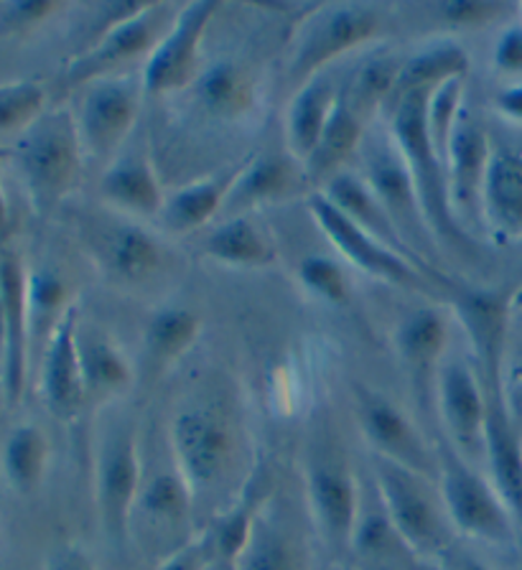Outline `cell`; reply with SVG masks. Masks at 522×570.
Returning a JSON list of instances; mask_svg holds the SVG:
<instances>
[{
	"instance_id": "6da1fadb",
	"label": "cell",
	"mask_w": 522,
	"mask_h": 570,
	"mask_svg": "<svg viewBox=\"0 0 522 570\" xmlns=\"http://www.w3.org/2000/svg\"><path fill=\"white\" fill-rule=\"evenodd\" d=\"M26 194L39 214H49L75 191L82 174L85 146L75 115L57 107L16 138L8 148Z\"/></svg>"
},
{
	"instance_id": "7a4b0ae2",
	"label": "cell",
	"mask_w": 522,
	"mask_h": 570,
	"mask_svg": "<svg viewBox=\"0 0 522 570\" xmlns=\"http://www.w3.org/2000/svg\"><path fill=\"white\" fill-rule=\"evenodd\" d=\"M375 487L387 520L413 558H436L449 550L451 522L444 499L433 492L429 476L375 459Z\"/></svg>"
},
{
	"instance_id": "3957f363",
	"label": "cell",
	"mask_w": 522,
	"mask_h": 570,
	"mask_svg": "<svg viewBox=\"0 0 522 570\" xmlns=\"http://www.w3.org/2000/svg\"><path fill=\"white\" fill-rule=\"evenodd\" d=\"M439 479L451 528L492 546L518 542V522L498 487L486 481L449 441L439 449Z\"/></svg>"
},
{
	"instance_id": "277c9868",
	"label": "cell",
	"mask_w": 522,
	"mask_h": 570,
	"mask_svg": "<svg viewBox=\"0 0 522 570\" xmlns=\"http://www.w3.org/2000/svg\"><path fill=\"white\" fill-rule=\"evenodd\" d=\"M429 95L431 92L415 89V92L397 95L387 105L391 107V136L397 154L403 156L405 166H408L433 235H459L456 219L449 207L446 171L431 146L426 128Z\"/></svg>"
},
{
	"instance_id": "5b68a950",
	"label": "cell",
	"mask_w": 522,
	"mask_h": 570,
	"mask_svg": "<svg viewBox=\"0 0 522 570\" xmlns=\"http://www.w3.org/2000/svg\"><path fill=\"white\" fill-rule=\"evenodd\" d=\"M164 16L166 6L158 3L110 6V16L105 18V29L95 36L90 47L79 51L67 65L65 85H92L97 79L112 77V71L128 65V61L154 51L164 36L158 33Z\"/></svg>"
},
{
	"instance_id": "8992f818",
	"label": "cell",
	"mask_w": 522,
	"mask_h": 570,
	"mask_svg": "<svg viewBox=\"0 0 522 570\" xmlns=\"http://www.w3.org/2000/svg\"><path fill=\"white\" fill-rule=\"evenodd\" d=\"M174 466L194 497L223 481L235 459V428L217 405H191L174 415L168 428Z\"/></svg>"
},
{
	"instance_id": "52a82bcc",
	"label": "cell",
	"mask_w": 522,
	"mask_h": 570,
	"mask_svg": "<svg viewBox=\"0 0 522 570\" xmlns=\"http://www.w3.org/2000/svg\"><path fill=\"white\" fill-rule=\"evenodd\" d=\"M308 212L316 222V227L324 232L326 239L347 257V261L360 267L362 273L373 275L377 281H385L397 288H408L415 293H426L436 298L439 293L433 291L431 275L421 271V263H415L401 249L380 243L377 237L370 235L355 222L344 217V214L326 199L322 191L308 196Z\"/></svg>"
},
{
	"instance_id": "ba28073f",
	"label": "cell",
	"mask_w": 522,
	"mask_h": 570,
	"mask_svg": "<svg viewBox=\"0 0 522 570\" xmlns=\"http://www.w3.org/2000/svg\"><path fill=\"white\" fill-rule=\"evenodd\" d=\"M306 497L314 524L334 556L352 550L362 514L357 479L344 453L318 445L306 461Z\"/></svg>"
},
{
	"instance_id": "9c48e42d",
	"label": "cell",
	"mask_w": 522,
	"mask_h": 570,
	"mask_svg": "<svg viewBox=\"0 0 522 570\" xmlns=\"http://www.w3.org/2000/svg\"><path fill=\"white\" fill-rule=\"evenodd\" d=\"M144 489V461L138 435L130 423H120L102 435L95 466L97 514L108 538L126 540Z\"/></svg>"
},
{
	"instance_id": "30bf717a",
	"label": "cell",
	"mask_w": 522,
	"mask_h": 570,
	"mask_svg": "<svg viewBox=\"0 0 522 570\" xmlns=\"http://www.w3.org/2000/svg\"><path fill=\"white\" fill-rule=\"evenodd\" d=\"M377 31L380 13L373 6H332L308 18L290 59V79L296 89L324 75V69L347 51L373 41Z\"/></svg>"
},
{
	"instance_id": "8fae6325",
	"label": "cell",
	"mask_w": 522,
	"mask_h": 570,
	"mask_svg": "<svg viewBox=\"0 0 522 570\" xmlns=\"http://www.w3.org/2000/svg\"><path fill=\"white\" fill-rule=\"evenodd\" d=\"M215 0H199L181 8L171 18L161 41L148 53L140 87L150 97L179 92L201 77V41H205L211 18L217 13Z\"/></svg>"
},
{
	"instance_id": "7c38bea8",
	"label": "cell",
	"mask_w": 522,
	"mask_h": 570,
	"mask_svg": "<svg viewBox=\"0 0 522 570\" xmlns=\"http://www.w3.org/2000/svg\"><path fill=\"white\" fill-rule=\"evenodd\" d=\"M31 271L23 255L11 245H0V293H3V364L0 392L6 405H19L31 362Z\"/></svg>"
},
{
	"instance_id": "4fadbf2b",
	"label": "cell",
	"mask_w": 522,
	"mask_h": 570,
	"mask_svg": "<svg viewBox=\"0 0 522 570\" xmlns=\"http://www.w3.org/2000/svg\"><path fill=\"white\" fill-rule=\"evenodd\" d=\"M144 87L128 77H105L87 85L75 115L87 154L110 158L126 146L138 125Z\"/></svg>"
},
{
	"instance_id": "5bb4252c",
	"label": "cell",
	"mask_w": 522,
	"mask_h": 570,
	"mask_svg": "<svg viewBox=\"0 0 522 570\" xmlns=\"http://www.w3.org/2000/svg\"><path fill=\"white\" fill-rule=\"evenodd\" d=\"M355 413L377 459L401 463V466L418 471L429 479L433 471L439 474V459L433 461L421 431L391 397L367 385H357Z\"/></svg>"
},
{
	"instance_id": "9a60e30c",
	"label": "cell",
	"mask_w": 522,
	"mask_h": 570,
	"mask_svg": "<svg viewBox=\"0 0 522 570\" xmlns=\"http://www.w3.org/2000/svg\"><path fill=\"white\" fill-rule=\"evenodd\" d=\"M362 178L375 191L377 199L383 202L385 212L391 214L395 229L401 232L411 253L423 263L418 249L426 247L433 229L429 227L426 214H423L408 166H405L403 156L397 154L393 140L385 142V146L383 142H373V148L367 150V171Z\"/></svg>"
},
{
	"instance_id": "2e32d148",
	"label": "cell",
	"mask_w": 522,
	"mask_h": 570,
	"mask_svg": "<svg viewBox=\"0 0 522 570\" xmlns=\"http://www.w3.org/2000/svg\"><path fill=\"white\" fill-rule=\"evenodd\" d=\"M439 410L444 417L449 443L464 459H476L484 453L486 400L482 382L472 364L451 360L441 364L436 377Z\"/></svg>"
},
{
	"instance_id": "e0dca14e",
	"label": "cell",
	"mask_w": 522,
	"mask_h": 570,
	"mask_svg": "<svg viewBox=\"0 0 522 570\" xmlns=\"http://www.w3.org/2000/svg\"><path fill=\"white\" fill-rule=\"evenodd\" d=\"M492 148L480 118L464 110L446 156L449 207L456 222L482 217V186Z\"/></svg>"
},
{
	"instance_id": "ac0fdd59",
	"label": "cell",
	"mask_w": 522,
	"mask_h": 570,
	"mask_svg": "<svg viewBox=\"0 0 522 570\" xmlns=\"http://www.w3.org/2000/svg\"><path fill=\"white\" fill-rule=\"evenodd\" d=\"M77 306H72L59 321L49 344L43 346L41 360V397L49 413L59 421H72V417L85 407L87 387L82 377V364H79L77 352Z\"/></svg>"
},
{
	"instance_id": "d6986e66",
	"label": "cell",
	"mask_w": 522,
	"mask_h": 570,
	"mask_svg": "<svg viewBox=\"0 0 522 570\" xmlns=\"http://www.w3.org/2000/svg\"><path fill=\"white\" fill-rule=\"evenodd\" d=\"M304 184H308V176L290 154L286 158L278 154L245 158L243 171L227 196L225 212H229V217H240L263 204L288 199L304 189Z\"/></svg>"
},
{
	"instance_id": "ffe728a7",
	"label": "cell",
	"mask_w": 522,
	"mask_h": 570,
	"mask_svg": "<svg viewBox=\"0 0 522 570\" xmlns=\"http://www.w3.org/2000/svg\"><path fill=\"white\" fill-rule=\"evenodd\" d=\"M482 217L502 239H522V154L492 148L482 186Z\"/></svg>"
},
{
	"instance_id": "44dd1931",
	"label": "cell",
	"mask_w": 522,
	"mask_h": 570,
	"mask_svg": "<svg viewBox=\"0 0 522 570\" xmlns=\"http://www.w3.org/2000/svg\"><path fill=\"white\" fill-rule=\"evenodd\" d=\"M100 191L105 202L138 217H156L164 209V189L156 166L146 150L115 158V164L102 174Z\"/></svg>"
},
{
	"instance_id": "7402d4cb",
	"label": "cell",
	"mask_w": 522,
	"mask_h": 570,
	"mask_svg": "<svg viewBox=\"0 0 522 570\" xmlns=\"http://www.w3.org/2000/svg\"><path fill=\"white\" fill-rule=\"evenodd\" d=\"M342 89L329 75H318L296 89L286 112V146L301 166L314 154L318 138L329 125Z\"/></svg>"
},
{
	"instance_id": "603a6c76",
	"label": "cell",
	"mask_w": 522,
	"mask_h": 570,
	"mask_svg": "<svg viewBox=\"0 0 522 570\" xmlns=\"http://www.w3.org/2000/svg\"><path fill=\"white\" fill-rule=\"evenodd\" d=\"M243 166L245 160L176 191L161 209L164 227L174 235H191V232L207 227L219 212H225L227 196L233 191Z\"/></svg>"
},
{
	"instance_id": "cb8c5ba5",
	"label": "cell",
	"mask_w": 522,
	"mask_h": 570,
	"mask_svg": "<svg viewBox=\"0 0 522 570\" xmlns=\"http://www.w3.org/2000/svg\"><path fill=\"white\" fill-rule=\"evenodd\" d=\"M322 194L334 204L336 209L344 214V217L355 222L357 227L370 232L373 237H377L380 243L401 249V253L413 257L415 263H421L418 257L411 253V247L405 245L401 232H397L395 225H393L391 214L385 212L383 202H380L375 191L370 189L365 178L342 171V174H336L334 178H329V181L324 184Z\"/></svg>"
},
{
	"instance_id": "d4e9b609",
	"label": "cell",
	"mask_w": 522,
	"mask_h": 570,
	"mask_svg": "<svg viewBox=\"0 0 522 570\" xmlns=\"http://www.w3.org/2000/svg\"><path fill=\"white\" fill-rule=\"evenodd\" d=\"M77 352L90 400H108L132 385L128 356L97 326H77Z\"/></svg>"
},
{
	"instance_id": "484cf974",
	"label": "cell",
	"mask_w": 522,
	"mask_h": 570,
	"mask_svg": "<svg viewBox=\"0 0 522 570\" xmlns=\"http://www.w3.org/2000/svg\"><path fill=\"white\" fill-rule=\"evenodd\" d=\"M397 354L418 387L439 377L441 362L449 344V326L441 311L418 308L397 328Z\"/></svg>"
},
{
	"instance_id": "4316f807",
	"label": "cell",
	"mask_w": 522,
	"mask_h": 570,
	"mask_svg": "<svg viewBox=\"0 0 522 570\" xmlns=\"http://www.w3.org/2000/svg\"><path fill=\"white\" fill-rule=\"evenodd\" d=\"M255 79L247 65L237 59H223L201 71L197 79V97L201 110L217 120H240L255 107Z\"/></svg>"
},
{
	"instance_id": "83f0119b",
	"label": "cell",
	"mask_w": 522,
	"mask_h": 570,
	"mask_svg": "<svg viewBox=\"0 0 522 570\" xmlns=\"http://www.w3.org/2000/svg\"><path fill=\"white\" fill-rule=\"evenodd\" d=\"M209 261L227 267H245V271H255V267H268L276 263V245L265 235L255 222L240 214V217H227L223 225H217L209 232L201 247Z\"/></svg>"
},
{
	"instance_id": "f1b7e54d",
	"label": "cell",
	"mask_w": 522,
	"mask_h": 570,
	"mask_svg": "<svg viewBox=\"0 0 522 570\" xmlns=\"http://www.w3.org/2000/svg\"><path fill=\"white\" fill-rule=\"evenodd\" d=\"M100 261L105 271L122 283H138L154 275L164 263L156 237L136 225H112L100 237Z\"/></svg>"
},
{
	"instance_id": "f546056e",
	"label": "cell",
	"mask_w": 522,
	"mask_h": 570,
	"mask_svg": "<svg viewBox=\"0 0 522 570\" xmlns=\"http://www.w3.org/2000/svg\"><path fill=\"white\" fill-rule=\"evenodd\" d=\"M365 122L367 120H362L339 95L329 125H326L322 138H318L314 154L304 164L308 181L326 184L336 174H342V166L365 146Z\"/></svg>"
},
{
	"instance_id": "4dcf8cb0",
	"label": "cell",
	"mask_w": 522,
	"mask_h": 570,
	"mask_svg": "<svg viewBox=\"0 0 522 570\" xmlns=\"http://www.w3.org/2000/svg\"><path fill=\"white\" fill-rule=\"evenodd\" d=\"M51 459L49 435L37 423H21L0 449V474L16 494H33L43 484Z\"/></svg>"
},
{
	"instance_id": "1f68e13d",
	"label": "cell",
	"mask_w": 522,
	"mask_h": 570,
	"mask_svg": "<svg viewBox=\"0 0 522 570\" xmlns=\"http://www.w3.org/2000/svg\"><path fill=\"white\" fill-rule=\"evenodd\" d=\"M201 318L189 308H164L146 326V362L154 372H164L187 354L199 338Z\"/></svg>"
},
{
	"instance_id": "d6a6232c",
	"label": "cell",
	"mask_w": 522,
	"mask_h": 570,
	"mask_svg": "<svg viewBox=\"0 0 522 570\" xmlns=\"http://www.w3.org/2000/svg\"><path fill=\"white\" fill-rule=\"evenodd\" d=\"M237 570H312V566L294 532L258 514Z\"/></svg>"
},
{
	"instance_id": "836d02e7",
	"label": "cell",
	"mask_w": 522,
	"mask_h": 570,
	"mask_svg": "<svg viewBox=\"0 0 522 570\" xmlns=\"http://www.w3.org/2000/svg\"><path fill=\"white\" fill-rule=\"evenodd\" d=\"M405 61L395 59L393 53H380V57L367 59L355 75L349 85L342 89V97L349 102L362 120H370V115L380 107L391 105L397 82H401Z\"/></svg>"
},
{
	"instance_id": "e575fe53",
	"label": "cell",
	"mask_w": 522,
	"mask_h": 570,
	"mask_svg": "<svg viewBox=\"0 0 522 570\" xmlns=\"http://www.w3.org/2000/svg\"><path fill=\"white\" fill-rule=\"evenodd\" d=\"M466 71L469 53L462 47H456V43H436V47L415 53V57L405 61L393 100L397 95L415 92V89L433 92V89L451 82V79H464Z\"/></svg>"
},
{
	"instance_id": "d590c367",
	"label": "cell",
	"mask_w": 522,
	"mask_h": 570,
	"mask_svg": "<svg viewBox=\"0 0 522 570\" xmlns=\"http://www.w3.org/2000/svg\"><path fill=\"white\" fill-rule=\"evenodd\" d=\"M191 487L174 466L171 471H158L150 479H144L136 512H144L156 524H184L191 514Z\"/></svg>"
},
{
	"instance_id": "8d00e7d4",
	"label": "cell",
	"mask_w": 522,
	"mask_h": 570,
	"mask_svg": "<svg viewBox=\"0 0 522 570\" xmlns=\"http://www.w3.org/2000/svg\"><path fill=\"white\" fill-rule=\"evenodd\" d=\"M462 112H464V79H451V82H444L429 95L426 128H429L431 146L436 150L444 171H446L451 138H454L456 125L462 120Z\"/></svg>"
},
{
	"instance_id": "74e56055",
	"label": "cell",
	"mask_w": 522,
	"mask_h": 570,
	"mask_svg": "<svg viewBox=\"0 0 522 570\" xmlns=\"http://www.w3.org/2000/svg\"><path fill=\"white\" fill-rule=\"evenodd\" d=\"M47 110V89L33 79L0 82V136L19 138Z\"/></svg>"
},
{
	"instance_id": "f35d334b",
	"label": "cell",
	"mask_w": 522,
	"mask_h": 570,
	"mask_svg": "<svg viewBox=\"0 0 522 570\" xmlns=\"http://www.w3.org/2000/svg\"><path fill=\"white\" fill-rule=\"evenodd\" d=\"M298 278L308 293L322 298L332 306H344L349 303V278L342 271L339 263L329 261L324 255H308L298 265Z\"/></svg>"
},
{
	"instance_id": "ab89813d",
	"label": "cell",
	"mask_w": 522,
	"mask_h": 570,
	"mask_svg": "<svg viewBox=\"0 0 522 570\" xmlns=\"http://www.w3.org/2000/svg\"><path fill=\"white\" fill-rule=\"evenodd\" d=\"M352 550L360 552V556L367 560H391L397 552H408V548L403 546V540L397 538L391 520H387L383 504H380V510L373 514H360Z\"/></svg>"
},
{
	"instance_id": "60d3db41",
	"label": "cell",
	"mask_w": 522,
	"mask_h": 570,
	"mask_svg": "<svg viewBox=\"0 0 522 570\" xmlns=\"http://www.w3.org/2000/svg\"><path fill=\"white\" fill-rule=\"evenodd\" d=\"M59 11L61 6L49 3V0H11V3H0V41H11L37 31L41 23H47Z\"/></svg>"
},
{
	"instance_id": "b9f144b4",
	"label": "cell",
	"mask_w": 522,
	"mask_h": 570,
	"mask_svg": "<svg viewBox=\"0 0 522 570\" xmlns=\"http://www.w3.org/2000/svg\"><path fill=\"white\" fill-rule=\"evenodd\" d=\"M211 568H215V556H211L207 534H201V538L184 542V546L168 552L156 570H211Z\"/></svg>"
},
{
	"instance_id": "7bdbcfd3",
	"label": "cell",
	"mask_w": 522,
	"mask_h": 570,
	"mask_svg": "<svg viewBox=\"0 0 522 570\" xmlns=\"http://www.w3.org/2000/svg\"><path fill=\"white\" fill-rule=\"evenodd\" d=\"M494 69L504 77H522V23H512L494 43Z\"/></svg>"
},
{
	"instance_id": "ee69618b",
	"label": "cell",
	"mask_w": 522,
	"mask_h": 570,
	"mask_svg": "<svg viewBox=\"0 0 522 570\" xmlns=\"http://www.w3.org/2000/svg\"><path fill=\"white\" fill-rule=\"evenodd\" d=\"M502 8L494 3H446L444 16L456 26H482L500 16Z\"/></svg>"
},
{
	"instance_id": "f6af8a7d",
	"label": "cell",
	"mask_w": 522,
	"mask_h": 570,
	"mask_svg": "<svg viewBox=\"0 0 522 570\" xmlns=\"http://www.w3.org/2000/svg\"><path fill=\"white\" fill-rule=\"evenodd\" d=\"M47 570H97V566L82 548L65 546L49 558Z\"/></svg>"
},
{
	"instance_id": "bcb514c9",
	"label": "cell",
	"mask_w": 522,
	"mask_h": 570,
	"mask_svg": "<svg viewBox=\"0 0 522 570\" xmlns=\"http://www.w3.org/2000/svg\"><path fill=\"white\" fill-rule=\"evenodd\" d=\"M494 107H498L504 120L522 125V79L515 85L504 87L498 95V100H494Z\"/></svg>"
},
{
	"instance_id": "7dc6e473",
	"label": "cell",
	"mask_w": 522,
	"mask_h": 570,
	"mask_svg": "<svg viewBox=\"0 0 522 570\" xmlns=\"http://www.w3.org/2000/svg\"><path fill=\"white\" fill-rule=\"evenodd\" d=\"M11 160L8 148H0V245H6L8 232H11V209H8V196L3 191V164Z\"/></svg>"
},
{
	"instance_id": "c3c4849f",
	"label": "cell",
	"mask_w": 522,
	"mask_h": 570,
	"mask_svg": "<svg viewBox=\"0 0 522 570\" xmlns=\"http://www.w3.org/2000/svg\"><path fill=\"white\" fill-rule=\"evenodd\" d=\"M449 570H492V568H486L480 558L469 556V552H451Z\"/></svg>"
},
{
	"instance_id": "681fc988",
	"label": "cell",
	"mask_w": 522,
	"mask_h": 570,
	"mask_svg": "<svg viewBox=\"0 0 522 570\" xmlns=\"http://www.w3.org/2000/svg\"><path fill=\"white\" fill-rule=\"evenodd\" d=\"M405 570H444L433 558H411Z\"/></svg>"
},
{
	"instance_id": "f907efd6",
	"label": "cell",
	"mask_w": 522,
	"mask_h": 570,
	"mask_svg": "<svg viewBox=\"0 0 522 570\" xmlns=\"http://www.w3.org/2000/svg\"><path fill=\"white\" fill-rule=\"evenodd\" d=\"M3 344H6V332H3V293H0V364H3Z\"/></svg>"
},
{
	"instance_id": "816d5d0a",
	"label": "cell",
	"mask_w": 522,
	"mask_h": 570,
	"mask_svg": "<svg viewBox=\"0 0 522 570\" xmlns=\"http://www.w3.org/2000/svg\"><path fill=\"white\" fill-rule=\"evenodd\" d=\"M522 308V283L515 288V293H512V311H520Z\"/></svg>"
},
{
	"instance_id": "f5cc1de1",
	"label": "cell",
	"mask_w": 522,
	"mask_h": 570,
	"mask_svg": "<svg viewBox=\"0 0 522 570\" xmlns=\"http://www.w3.org/2000/svg\"><path fill=\"white\" fill-rule=\"evenodd\" d=\"M518 548H520V558H522V534H518Z\"/></svg>"
},
{
	"instance_id": "db71d44e",
	"label": "cell",
	"mask_w": 522,
	"mask_h": 570,
	"mask_svg": "<svg viewBox=\"0 0 522 570\" xmlns=\"http://www.w3.org/2000/svg\"><path fill=\"white\" fill-rule=\"evenodd\" d=\"M211 570H225V568H219V566H215V568H211Z\"/></svg>"
},
{
	"instance_id": "11a10c76",
	"label": "cell",
	"mask_w": 522,
	"mask_h": 570,
	"mask_svg": "<svg viewBox=\"0 0 522 570\" xmlns=\"http://www.w3.org/2000/svg\"><path fill=\"white\" fill-rule=\"evenodd\" d=\"M0 403H3V392H0Z\"/></svg>"
},
{
	"instance_id": "9f6ffc18",
	"label": "cell",
	"mask_w": 522,
	"mask_h": 570,
	"mask_svg": "<svg viewBox=\"0 0 522 570\" xmlns=\"http://www.w3.org/2000/svg\"><path fill=\"white\" fill-rule=\"evenodd\" d=\"M520 528H522V522H520Z\"/></svg>"
}]
</instances>
